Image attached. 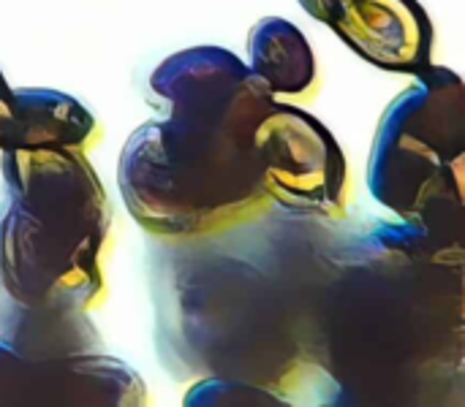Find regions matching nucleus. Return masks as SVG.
<instances>
[{
  "instance_id": "f257e3e1",
  "label": "nucleus",
  "mask_w": 465,
  "mask_h": 407,
  "mask_svg": "<svg viewBox=\"0 0 465 407\" xmlns=\"http://www.w3.org/2000/svg\"><path fill=\"white\" fill-rule=\"evenodd\" d=\"M117 182L128 215L169 242L232 231L272 204L262 185L253 133L169 114L128 136Z\"/></svg>"
},
{
  "instance_id": "f03ea898",
  "label": "nucleus",
  "mask_w": 465,
  "mask_h": 407,
  "mask_svg": "<svg viewBox=\"0 0 465 407\" xmlns=\"http://www.w3.org/2000/svg\"><path fill=\"white\" fill-rule=\"evenodd\" d=\"M465 163V87L444 65H430L381 114L368 160V188L379 204L430 234L460 226Z\"/></svg>"
},
{
  "instance_id": "7ed1b4c3",
  "label": "nucleus",
  "mask_w": 465,
  "mask_h": 407,
  "mask_svg": "<svg viewBox=\"0 0 465 407\" xmlns=\"http://www.w3.org/2000/svg\"><path fill=\"white\" fill-rule=\"evenodd\" d=\"M112 245L44 228L19 204H0V294L27 307L93 313L106 302Z\"/></svg>"
},
{
  "instance_id": "20e7f679",
  "label": "nucleus",
  "mask_w": 465,
  "mask_h": 407,
  "mask_svg": "<svg viewBox=\"0 0 465 407\" xmlns=\"http://www.w3.org/2000/svg\"><path fill=\"white\" fill-rule=\"evenodd\" d=\"M262 185L272 204L324 220L349 209L351 182L346 155L332 131L294 103H272L253 128Z\"/></svg>"
},
{
  "instance_id": "39448f33",
  "label": "nucleus",
  "mask_w": 465,
  "mask_h": 407,
  "mask_svg": "<svg viewBox=\"0 0 465 407\" xmlns=\"http://www.w3.org/2000/svg\"><path fill=\"white\" fill-rule=\"evenodd\" d=\"M0 171L8 199L44 228L112 245V201L87 152L63 147L3 150Z\"/></svg>"
},
{
  "instance_id": "423d86ee",
  "label": "nucleus",
  "mask_w": 465,
  "mask_h": 407,
  "mask_svg": "<svg viewBox=\"0 0 465 407\" xmlns=\"http://www.w3.org/2000/svg\"><path fill=\"white\" fill-rule=\"evenodd\" d=\"M150 92L169 117L229 125L253 133L275 103L245 60L221 46H191L169 54L150 73Z\"/></svg>"
},
{
  "instance_id": "0eeeda50",
  "label": "nucleus",
  "mask_w": 465,
  "mask_h": 407,
  "mask_svg": "<svg viewBox=\"0 0 465 407\" xmlns=\"http://www.w3.org/2000/svg\"><path fill=\"white\" fill-rule=\"evenodd\" d=\"M147 405L142 375L106 351L25 359L0 343V407Z\"/></svg>"
},
{
  "instance_id": "6e6552de",
  "label": "nucleus",
  "mask_w": 465,
  "mask_h": 407,
  "mask_svg": "<svg viewBox=\"0 0 465 407\" xmlns=\"http://www.w3.org/2000/svg\"><path fill=\"white\" fill-rule=\"evenodd\" d=\"M324 24L379 71L420 76L433 65L436 30L420 0H330Z\"/></svg>"
},
{
  "instance_id": "1a4fd4ad",
  "label": "nucleus",
  "mask_w": 465,
  "mask_h": 407,
  "mask_svg": "<svg viewBox=\"0 0 465 407\" xmlns=\"http://www.w3.org/2000/svg\"><path fill=\"white\" fill-rule=\"evenodd\" d=\"M98 117L74 95L49 87H11L0 101V152L63 147L90 152L101 144Z\"/></svg>"
},
{
  "instance_id": "9d476101",
  "label": "nucleus",
  "mask_w": 465,
  "mask_h": 407,
  "mask_svg": "<svg viewBox=\"0 0 465 407\" xmlns=\"http://www.w3.org/2000/svg\"><path fill=\"white\" fill-rule=\"evenodd\" d=\"M248 68L262 79L275 103H311L319 95V60L305 33L283 19L264 16L248 33Z\"/></svg>"
},
{
  "instance_id": "9b49d317",
  "label": "nucleus",
  "mask_w": 465,
  "mask_h": 407,
  "mask_svg": "<svg viewBox=\"0 0 465 407\" xmlns=\"http://www.w3.org/2000/svg\"><path fill=\"white\" fill-rule=\"evenodd\" d=\"M0 343L25 359H63L104 351V340L82 310L27 307L0 294Z\"/></svg>"
},
{
  "instance_id": "f8f14e48",
  "label": "nucleus",
  "mask_w": 465,
  "mask_h": 407,
  "mask_svg": "<svg viewBox=\"0 0 465 407\" xmlns=\"http://www.w3.org/2000/svg\"><path fill=\"white\" fill-rule=\"evenodd\" d=\"M183 405L188 407H281L286 405L272 394L270 389H262L245 378H232V375H210L199 383H193Z\"/></svg>"
},
{
  "instance_id": "ddd939ff",
  "label": "nucleus",
  "mask_w": 465,
  "mask_h": 407,
  "mask_svg": "<svg viewBox=\"0 0 465 407\" xmlns=\"http://www.w3.org/2000/svg\"><path fill=\"white\" fill-rule=\"evenodd\" d=\"M297 3L302 5V11H305L311 19H316V22H322V24H324L327 8H330V0H297Z\"/></svg>"
},
{
  "instance_id": "4468645a",
  "label": "nucleus",
  "mask_w": 465,
  "mask_h": 407,
  "mask_svg": "<svg viewBox=\"0 0 465 407\" xmlns=\"http://www.w3.org/2000/svg\"><path fill=\"white\" fill-rule=\"evenodd\" d=\"M8 92H11V84H8V79L3 76V71H0V101H3Z\"/></svg>"
}]
</instances>
